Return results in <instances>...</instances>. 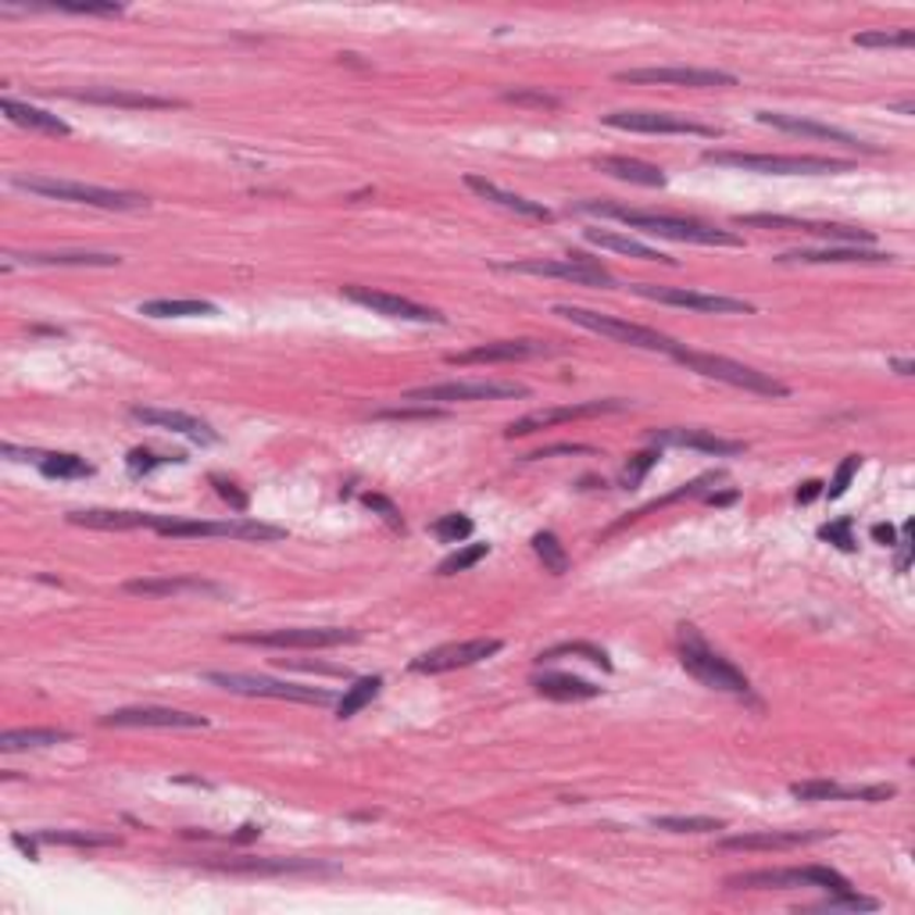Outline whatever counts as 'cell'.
I'll use <instances>...</instances> for the list:
<instances>
[{"mask_svg":"<svg viewBox=\"0 0 915 915\" xmlns=\"http://www.w3.org/2000/svg\"><path fill=\"white\" fill-rule=\"evenodd\" d=\"M576 208L590 212V215L618 218V222H626L629 229H643V233H651V237H665V240H679V243H701V248H744V240L737 233L705 226V222H698V218L634 212V208H615V204H598V201H583V204H576Z\"/></svg>","mask_w":915,"mask_h":915,"instance_id":"cell-1","label":"cell"},{"mask_svg":"<svg viewBox=\"0 0 915 915\" xmlns=\"http://www.w3.org/2000/svg\"><path fill=\"white\" fill-rule=\"evenodd\" d=\"M11 186L36 193V197L86 204V208H105V212H140L151 204L144 193L108 190V186H94V183H75V179H50V176H11Z\"/></svg>","mask_w":915,"mask_h":915,"instance_id":"cell-2","label":"cell"},{"mask_svg":"<svg viewBox=\"0 0 915 915\" xmlns=\"http://www.w3.org/2000/svg\"><path fill=\"white\" fill-rule=\"evenodd\" d=\"M679 662L708 690L733 694V698H751V679L730 659H723L715 648H708V640L694 626H679Z\"/></svg>","mask_w":915,"mask_h":915,"instance_id":"cell-3","label":"cell"},{"mask_svg":"<svg viewBox=\"0 0 915 915\" xmlns=\"http://www.w3.org/2000/svg\"><path fill=\"white\" fill-rule=\"evenodd\" d=\"M708 165L723 169H744L758 176H833L847 172L852 165L836 158H816V154H737V151H705Z\"/></svg>","mask_w":915,"mask_h":915,"instance_id":"cell-4","label":"cell"},{"mask_svg":"<svg viewBox=\"0 0 915 915\" xmlns=\"http://www.w3.org/2000/svg\"><path fill=\"white\" fill-rule=\"evenodd\" d=\"M673 358L679 365H687L690 372L705 376V380L737 386V390H747V394H758V397H787L791 394L780 380H772V376H766V372H758L751 365H741V362H733V358H723V354H705V351L676 347Z\"/></svg>","mask_w":915,"mask_h":915,"instance_id":"cell-5","label":"cell"},{"mask_svg":"<svg viewBox=\"0 0 915 915\" xmlns=\"http://www.w3.org/2000/svg\"><path fill=\"white\" fill-rule=\"evenodd\" d=\"M554 315L569 318L573 326H583V329H590V333H601V337H609V340H615V344L637 347V351H654V354H669V358H673V351L679 347L673 337H665V333H659V329L637 326V322H626V318H615V315L590 312V308L558 304V308H554Z\"/></svg>","mask_w":915,"mask_h":915,"instance_id":"cell-6","label":"cell"},{"mask_svg":"<svg viewBox=\"0 0 915 915\" xmlns=\"http://www.w3.org/2000/svg\"><path fill=\"white\" fill-rule=\"evenodd\" d=\"M154 533L161 537H226V540H257V544H273L282 540L287 530L282 526H268L257 519H226V522H193L176 519V515H158L154 519Z\"/></svg>","mask_w":915,"mask_h":915,"instance_id":"cell-7","label":"cell"},{"mask_svg":"<svg viewBox=\"0 0 915 915\" xmlns=\"http://www.w3.org/2000/svg\"><path fill=\"white\" fill-rule=\"evenodd\" d=\"M505 268V273H519V276H547V279H565V282H576V287H604L612 290L618 287V279L604 268L601 262L587 254H569V257H558V262H547V257H526V262H508V265H497Z\"/></svg>","mask_w":915,"mask_h":915,"instance_id":"cell-8","label":"cell"},{"mask_svg":"<svg viewBox=\"0 0 915 915\" xmlns=\"http://www.w3.org/2000/svg\"><path fill=\"white\" fill-rule=\"evenodd\" d=\"M204 679L229 694H243V698H273V701H301V705H329L333 701V694L322 687H301V683H282V679L251 676V673H204Z\"/></svg>","mask_w":915,"mask_h":915,"instance_id":"cell-9","label":"cell"},{"mask_svg":"<svg viewBox=\"0 0 915 915\" xmlns=\"http://www.w3.org/2000/svg\"><path fill=\"white\" fill-rule=\"evenodd\" d=\"M522 383H505V380H455V383H436V386H416L405 394V401L411 405H458V401H505V397H526Z\"/></svg>","mask_w":915,"mask_h":915,"instance_id":"cell-10","label":"cell"},{"mask_svg":"<svg viewBox=\"0 0 915 915\" xmlns=\"http://www.w3.org/2000/svg\"><path fill=\"white\" fill-rule=\"evenodd\" d=\"M604 125L623 129V133H659V136H705L715 140L723 136V129L694 122L687 115H669V111H612L604 115Z\"/></svg>","mask_w":915,"mask_h":915,"instance_id":"cell-11","label":"cell"},{"mask_svg":"<svg viewBox=\"0 0 915 915\" xmlns=\"http://www.w3.org/2000/svg\"><path fill=\"white\" fill-rule=\"evenodd\" d=\"M637 298L673 304V308H690V312H708V315H751L755 304H747L741 298H723V293H701V290H683V287H651V282H637L629 287Z\"/></svg>","mask_w":915,"mask_h":915,"instance_id":"cell-12","label":"cell"},{"mask_svg":"<svg viewBox=\"0 0 915 915\" xmlns=\"http://www.w3.org/2000/svg\"><path fill=\"white\" fill-rule=\"evenodd\" d=\"M354 629L340 626H301V629H273V634H243L233 643H254V648H337V643H354Z\"/></svg>","mask_w":915,"mask_h":915,"instance_id":"cell-13","label":"cell"},{"mask_svg":"<svg viewBox=\"0 0 915 915\" xmlns=\"http://www.w3.org/2000/svg\"><path fill=\"white\" fill-rule=\"evenodd\" d=\"M347 301H354V304H362L369 308V312H376V315H386V318H401V322H419V326H441V322H447L436 308H426V304H416V301H408V298H397V293H386V290H372V287H344L340 290Z\"/></svg>","mask_w":915,"mask_h":915,"instance_id":"cell-14","label":"cell"},{"mask_svg":"<svg viewBox=\"0 0 915 915\" xmlns=\"http://www.w3.org/2000/svg\"><path fill=\"white\" fill-rule=\"evenodd\" d=\"M629 401H583V405H562V408H540V411H530V416H522V419H515L511 426L505 430L508 441H515V436H530L537 430H551V426H558V422H573V419H594V416H612V411H626Z\"/></svg>","mask_w":915,"mask_h":915,"instance_id":"cell-15","label":"cell"},{"mask_svg":"<svg viewBox=\"0 0 915 915\" xmlns=\"http://www.w3.org/2000/svg\"><path fill=\"white\" fill-rule=\"evenodd\" d=\"M501 651V640L494 637H480V640H461V643H444V648L426 651L422 659L411 662V673H450V669H469L475 662L490 659V654Z\"/></svg>","mask_w":915,"mask_h":915,"instance_id":"cell-16","label":"cell"},{"mask_svg":"<svg viewBox=\"0 0 915 915\" xmlns=\"http://www.w3.org/2000/svg\"><path fill=\"white\" fill-rule=\"evenodd\" d=\"M618 83H648V86H737V75L719 69H626L615 75Z\"/></svg>","mask_w":915,"mask_h":915,"instance_id":"cell-17","label":"cell"},{"mask_svg":"<svg viewBox=\"0 0 915 915\" xmlns=\"http://www.w3.org/2000/svg\"><path fill=\"white\" fill-rule=\"evenodd\" d=\"M737 226H762V229H802V233L841 240V243H872L876 237L869 229L855 226H833V222H808V218H787V215H737Z\"/></svg>","mask_w":915,"mask_h":915,"instance_id":"cell-18","label":"cell"},{"mask_svg":"<svg viewBox=\"0 0 915 915\" xmlns=\"http://www.w3.org/2000/svg\"><path fill=\"white\" fill-rule=\"evenodd\" d=\"M758 122L772 125V129H783V133H794V136H811V140H830V144H841V147H852V151H866L876 154L872 144L866 140H858L852 133H844V129L827 125V122H816V119H797V115H783V111H758Z\"/></svg>","mask_w":915,"mask_h":915,"instance_id":"cell-19","label":"cell"},{"mask_svg":"<svg viewBox=\"0 0 915 915\" xmlns=\"http://www.w3.org/2000/svg\"><path fill=\"white\" fill-rule=\"evenodd\" d=\"M100 726H158V730H204L208 719L179 712V708H119L100 719Z\"/></svg>","mask_w":915,"mask_h":915,"instance_id":"cell-20","label":"cell"},{"mask_svg":"<svg viewBox=\"0 0 915 915\" xmlns=\"http://www.w3.org/2000/svg\"><path fill=\"white\" fill-rule=\"evenodd\" d=\"M540 354H554V347L544 340H497V344H480L472 351L450 354V365H494V362H522V358H540Z\"/></svg>","mask_w":915,"mask_h":915,"instance_id":"cell-21","label":"cell"},{"mask_svg":"<svg viewBox=\"0 0 915 915\" xmlns=\"http://www.w3.org/2000/svg\"><path fill=\"white\" fill-rule=\"evenodd\" d=\"M648 436H651V444H659V447H690V450H705V455H715V458H733L747 450L744 441H726V436H719L712 430H651Z\"/></svg>","mask_w":915,"mask_h":915,"instance_id":"cell-22","label":"cell"},{"mask_svg":"<svg viewBox=\"0 0 915 915\" xmlns=\"http://www.w3.org/2000/svg\"><path fill=\"white\" fill-rule=\"evenodd\" d=\"M822 836H830V833L827 830H766V833L726 836L719 847H726V852H787V847L816 844Z\"/></svg>","mask_w":915,"mask_h":915,"instance_id":"cell-23","label":"cell"},{"mask_svg":"<svg viewBox=\"0 0 915 915\" xmlns=\"http://www.w3.org/2000/svg\"><path fill=\"white\" fill-rule=\"evenodd\" d=\"M129 416H133L136 422H144V426H158V430H169V433L186 436V441H193V444H215V441H218V433L208 426V422H204V419H193V416H186V411L133 408Z\"/></svg>","mask_w":915,"mask_h":915,"instance_id":"cell-24","label":"cell"},{"mask_svg":"<svg viewBox=\"0 0 915 915\" xmlns=\"http://www.w3.org/2000/svg\"><path fill=\"white\" fill-rule=\"evenodd\" d=\"M780 262H797V265H883L894 262V254H883L876 248H862V243H844V248H827V251H791Z\"/></svg>","mask_w":915,"mask_h":915,"instance_id":"cell-25","label":"cell"},{"mask_svg":"<svg viewBox=\"0 0 915 915\" xmlns=\"http://www.w3.org/2000/svg\"><path fill=\"white\" fill-rule=\"evenodd\" d=\"M61 265V268H115L122 265L119 254H89V251H55V254H8L4 257V273H11L15 265Z\"/></svg>","mask_w":915,"mask_h":915,"instance_id":"cell-26","label":"cell"},{"mask_svg":"<svg viewBox=\"0 0 915 915\" xmlns=\"http://www.w3.org/2000/svg\"><path fill=\"white\" fill-rule=\"evenodd\" d=\"M466 186L475 193V197H483L490 204H497V208H505V212H515V215H526V218H540V222H551V208H544V204H537V201H526L519 197V193H508V190H501L497 183H490V179L483 176H466Z\"/></svg>","mask_w":915,"mask_h":915,"instance_id":"cell-27","label":"cell"},{"mask_svg":"<svg viewBox=\"0 0 915 915\" xmlns=\"http://www.w3.org/2000/svg\"><path fill=\"white\" fill-rule=\"evenodd\" d=\"M125 594H136V598H179V594H212L218 598L222 594V587L208 583V579H133V583H125Z\"/></svg>","mask_w":915,"mask_h":915,"instance_id":"cell-28","label":"cell"},{"mask_svg":"<svg viewBox=\"0 0 915 915\" xmlns=\"http://www.w3.org/2000/svg\"><path fill=\"white\" fill-rule=\"evenodd\" d=\"M154 511H105V508H89V511H72V526H89V530H154Z\"/></svg>","mask_w":915,"mask_h":915,"instance_id":"cell-29","label":"cell"},{"mask_svg":"<svg viewBox=\"0 0 915 915\" xmlns=\"http://www.w3.org/2000/svg\"><path fill=\"white\" fill-rule=\"evenodd\" d=\"M601 172H609L615 179H623V183H634V186H651V190H662L669 179L659 165H648V161H637V158H623V154H612V158H598L594 161Z\"/></svg>","mask_w":915,"mask_h":915,"instance_id":"cell-30","label":"cell"},{"mask_svg":"<svg viewBox=\"0 0 915 915\" xmlns=\"http://www.w3.org/2000/svg\"><path fill=\"white\" fill-rule=\"evenodd\" d=\"M533 690L540 698H551V701H590L601 694V687H594V683L569 676V673H540V676H533Z\"/></svg>","mask_w":915,"mask_h":915,"instance_id":"cell-31","label":"cell"},{"mask_svg":"<svg viewBox=\"0 0 915 915\" xmlns=\"http://www.w3.org/2000/svg\"><path fill=\"white\" fill-rule=\"evenodd\" d=\"M69 97L86 100V105H108V108H183V100L129 94V89H86V94H69Z\"/></svg>","mask_w":915,"mask_h":915,"instance_id":"cell-32","label":"cell"},{"mask_svg":"<svg viewBox=\"0 0 915 915\" xmlns=\"http://www.w3.org/2000/svg\"><path fill=\"white\" fill-rule=\"evenodd\" d=\"M594 248L604 251H615V254H629V257H640V262H665V265H676V257H669L662 251L648 248V243H640L634 237H623V233H612V229H587L583 233Z\"/></svg>","mask_w":915,"mask_h":915,"instance_id":"cell-33","label":"cell"},{"mask_svg":"<svg viewBox=\"0 0 915 915\" xmlns=\"http://www.w3.org/2000/svg\"><path fill=\"white\" fill-rule=\"evenodd\" d=\"M0 111H4L15 125L40 129V133H50V136H69V133H72L69 122H61L58 115L40 111V108H33V105H22V100H15V97H4V100H0Z\"/></svg>","mask_w":915,"mask_h":915,"instance_id":"cell-34","label":"cell"},{"mask_svg":"<svg viewBox=\"0 0 915 915\" xmlns=\"http://www.w3.org/2000/svg\"><path fill=\"white\" fill-rule=\"evenodd\" d=\"M64 741H72L69 730H8L0 737V751L15 755V751H29V747H50Z\"/></svg>","mask_w":915,"mask_h":915,"instance_id":"cell-35","label":"cell"},{"mask_svg":"<svg viewBox=\"0 0 915 915\" xmlns=\"http://www.w3.org/2000/svg\"><path fill=\"white\" fill-rule=\"evenodd\" d=\"M140 315L151 318H204V315H218V308L212 301H144L140 304Z\"/></svg>","mask_w":915,"mask_h":915,"instance_id":"cell-36","label":"cell"},{"mask_svg":"<svg viewBox=\"0 0 915 915\" xmlns=\"http://www.w3.org/2000/svg\"><path fill=\"white\" fill-rule=\"evenodd\" d=\"M558 659H587V662L601 665L604 673H612V659H609V654H604L601 648H594V643H587V640L558 643V648H547V651H540V654H537V662H540V665H544V662H558Z\"/></svg>","mask_w":915,"mask_h":915,"instance_id":"cell-37","label":"cell"},{"mask_svg":"<svg viewBox=\"0 0 915 915\" xmlns=\"http://www.w3.org/2000/svg\"><path fill=\"white\" fill-rule=\"evenodd\" d=\"M380 687H383V679H380V676H362V679H354L351 687H347L344 698L337 701V719H351V715H358V712H362V708L372 701V698H376Z\"/></svg>","mask_w":915,"mask_h":915,"instance_id":"cell-38","label":"cell"},{"mask_svg":"<svg viewBox=\"0 0 915 915\" xmlns=\"http://www.w3.org/2000/svg\"><path fill=\"white\" fill-rule=\"evenodd\" d=\"M36 466L50 480H83V475H94V466L80 455H44Z\"/></svg>","mask_w":915,"mask_h":915,"instance_id":"cell-39","label":"cell"},{"mask_svg":"<svg viewBox=\"0 0 915 915\" xmlns=\"http://www.w3.org/2000/svg\"><path fill=\"white\" fill-rule=\"evenodd\" d=\"M533 551H537V558L544 562V569H547L551 576H565V573H569V565H573V562H569V551L562 547V540L554 537V533H547V530L537 533V537H533Z\"/></svg>","mask_w":915,"mask_h":915,"instance_id":"cell-40","label":"cell"},{"mask_svg":"<svg viewBox=\"0 0 915 915\" xmlns=\"http://www.w3.org/2000/svg\"><path fill=\"white\" fill-rule=\"evenodd\" d=\"M36 841L40 844H69V847H111V844H119V836L115 833H89V830H80V833L44 830V833H36Z\"/></svg>","mask_w":915,"mask_h":915,"instance_id":"cell-41","label":"cell"},{"mask_svg":"<svg viewBox=\"0 0 915 915\" xmlns=\"http://www.w3.org/2000/svg\"><path fill=\"white\" fill-rule=\"evenodd\" d=\"M654 827L669 830V833H715L723 830V819H708V816H662L654 819Z\"/></svg>","mask_w":915,"mask_h":915,"instance_id":"cell-42","label":"cell"},{"mask_svg":"<svg viewBox=\"0 0 915 915\" xmlns=\"http://www.w3.org/2000/svg\"><path fill=\"white\" fill-rule=\"evenodd\" d=\"M486 554H490V544H466V547H458L455 554H447L436 573H441V576H458V573L472 569V565H480Z\"/></svg>","mask_w":915,"mask_h":915,"instance_id":"cell-43","label":"cell"},{"mask_svg":"<svg viewBox=\"0 0 915 915\" xmlns=\"http://www.w3.org/2000/svg\"><path fill=\"white\" fill-rule=\"evenodd\" d=\"M472 530H475V522L469 519V515H461V511L444 515V519L433 522V537H441L444 544H461V540L472 537Z\"/></svg>","mask_w":915,"mask_h":915,"instance_id":"cell-44","label":"cell"},{"mask_svg":"<svg viewBox=\"0 0 915 915\" xmlns=\"http://www.w3.org/2000/svg\"><path fill=\"white\" fill-rule=\"evenodd\" d=\"M855 44L858 47H883V50H891V47L908 50V47H915V33L912 29H894V33L876 29V33H858Z\"/></svg>","mask_w":915,"mask_h":915,"instance_id":"cell-45","label":"cell"},{"mask_svg":"<svg viewBox=\"0 0 915 915\" xmlns=\"http://www.w3.org/2000/svg\"><path fill=\"white\" fill-rule=\"evenodd\" d=\"M822 912H876L880 905H876L872 898H862V894H855V891H841V894H830V901H822L819 905Z\"/></svg>","mask_w":915,"mask_h":915,"instance_id":"cell-46","label":"cell"},{"mask_svg":"<svg viewBox=\"0 0 915 915\" xmlns=\"http://www.w3.org/2000/svg\"><path fill=\"white\" fill-rule=\"evenodd\" d=\"M858 466H862V458H858V455H847V458L841 461V469H836L833 483H830V486H822V494H827L830 501L844 497V494H847V486H852V480H855Z\"/></svg>","mask_w":915,"mask_h":915,"instance_id":"cell-47","label":"cell"},{"mask_svg":"<svg viewBox=\"0 0 915 915\" xmlns=\"http://www.w3.org/2000/svg\"><path fill=\"white\" fill-rule=\"evenodd\" d=\"M659 458H662V450H643V455L629 458V466L623 469V486H626V490H637V486H640V480H643V475H648V469H651Z\"/></svg>","mask_w":915,"mask_h":915,"instance_id":"cell-48","label":"cell"},{"mask_svg":"<svg viewBox=\"0 0 915 915\" xmlns=\"http://www.w3.org/2000/svg\"><path fill=\"white\" fill-rule=\"evenodd\" d=\"M819 540H830L833 547L841 551H855V537H852V519H841V522H827L819 526Z\"/></svg>","mask_w":915,"mask_h":915,"instance_id":"cell-49","label":"cell"},{"mask_svg":"<svg viewBox=\"0 0 915 915\" xmlns=\"http://www.w3.org/2000/svg\"><path fill=\"white\" fill-rule=\"evenodd\" d=\"M165 461H183V458H158V455H151V450H144V447H133L125 455V466H129V472H133V475H147L158 466H165Z\"/></svg>","mask_w":915,"mask_h":915,"instance_id":"cell-50","label":"cell"},{"mask_svg":"<svg viewBox=\"0 0 915 915\" xmlns=\"http://www.w3.org/2000/svg\"><path fill=\"white\" fill-rule=\"evenodd\" d=\"M508 105H530V108H558L562 100L544 94V89H505Z\"/></svg>","mask_w":915,"mask_h":915,"instance_id":"cell-51","label":"cell"},{"mask_svg":"<svg viewBox=\"0 0 915 915\" xmlns=\"http://www.w3.org/2000/svg\"><path fill=\"white\" fill-rule=\"evenodd\" d=\"M444 411L441 408H433V405H419V408H383V411H376V419H401V422H408V419H441Z\"/></svg>","mask_w":915,"mask_h":915,"instance_id":"cell-52","label":"cell"},{"mask_svg":"<svg viewBox=\"0 0 915 915\" xmlns=\"http://www.w3.org/2000/svg\"><path fill=\"white\" fill-rule=\"evenodd\" d=\"M365 505H369L372 511H380L383 519L394 526V530H405V519H401V511H397L394 501H386V497H380V494H365Z\"/></svg>","mask_w":915,"mask_h":915,"instance_id":"cell-53","label":"cell"},{"mask_svg":"<svg viewBox=\"0 0 915 915\" xmlns=\"http://www.w3.org/2000/svg\"><path fill=\"white\" fill-rule=\"evenodd\" d=\"M212 483H215V490H218V497L229 501V508H233V511L248 508V494H240V490H237L233 483H229V480H222V475H212Z\"/></svg>","mask_w":915,"mask_h":915,"instance_id":"cell-54","label":"cell"},{"mask_svg":"<svg viewBox=\"0 0 915 915\" xmlns=\"http://www.w3.org/2000/svg\"><path fill=\"white\" fill-rule=\"evenodd\" d=\"M69 15H122V4H58Z\"/></svg>","mask_w":915,"mask_h":915,"instance_id":"cell-55","label":"cell"},{"mask_svg":"<svg viewBox=\"0 0 915 915\" xmlns=\"http://www.w3.org/2000/svg\"><path fill=\"white\" fill-rule=\"evenodd\" d=\"M594 447H587V444H554V447H544V450H533L530 458H554V455H590Z\"/></svg>","mask_w":915,"mask_h":915,"instance_id":"cell-56","label":"cell"},{"mask_svg":"<svg viewBox=\"0 0 915 915\" xmlns=\"http://www.w3.org/2000/svg\"><path fill=\"white\" fill-rule=\"evenodd\" d=\"M898 573H908V558H912V526H905V533L898 540Z\"/></svg>","mask_w":915,"mask_h":915,"instance_id":"cell-57","label":"cell"},{"mask_svg":"<svg viewBox=\"0 0 915 915\" xmlns=\"http://www.w3.org/2000/svg\"><path fill=\"white\" fill-rule=\"evenodd\" d=\"M872 540H876V544H883V547H894V544H898V540H894V526L876 522V526H872Z\"/></svg>","mask_w":915,"mask_h":915,"instance_id":"cell-58","label":"cell"},{"mask_svg":"<svg viewBox=\"0 0 915 915\" xmlns=\"http://www.w3.org/2000/svg\"><path fill=\"white\" fill-rule=\"evenodd\" d=\"M822 494V483L819 480H808L802 490H797V501H802V505H808V501H816Z\"/></svg>","mask_w":915,"mask_h":915,"instance_id":"cell-59","label":"cell"},{"mask_svg":"<svg viewBox=\"0 0 915 915\" xmlns=\"http://www.w3.org/2000/svg\"><path fill=\"white\" fill-rule=\"evenodd\" d=\"M912 369H915V365L908 362V358H898V362H894V372H898V376H912Z\"/></svg>","mask_w":915,"mask_h":915,"instance_id":"cell-60","label":"cell"},{"mask_svg":"<svg viewBox=\"0 0 915 915\" xmlns=\"http://www.w3.org/2000/svg\"><path fill=\"white\" fill-rule=\"evenodd\" d=\"M891 108H894L898 115H912V111H915V105H912V100H898V105H891Z\"/></svg>","mask_w":915,"mask_h":915,"instance_id":"cell-61","label":"cell"}]
</instances>
